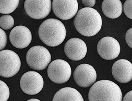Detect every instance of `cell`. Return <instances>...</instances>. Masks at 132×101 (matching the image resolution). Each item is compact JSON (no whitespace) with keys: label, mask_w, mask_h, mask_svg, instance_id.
<instances>
[{"label":"cell","mask_w":132,"mask_h":101,"mask_svg":"<svg viewBox=\"0 0 132 101\" xmlns=\"http://www.w3.org/2000/svg\"><path fill=\"white\" fill-rule=\"evenodd\" d=\"M97 52L101 58L106 60L116 58L120 54L121 47L115 39L106 36L101 39L97 46Z\"/></svg>","instance_id":"cell-11"},{"label":"cell","mask_w":132,"mask_h":101,"mask_svg":"<svg viewBox=\"0 0 132 101\" xmlns=\"http://www.w3.org/2000/svg\"><path fill=\"white\" fill-rule=\"evenodd\" d=\"M9 39L14 47L18 49H24L29 46L31 42V32L24 26H17L11 30Z\"/></svg>","instance_id":"cell-12"},{"label":"cell","mask_w":132,"mask_h":101,"mask_svg":"<svg viewBox=\"0 0 132 101\" xmlns=\"http://www.w3.org/2000/svg\"><path fill=\"white\" fill-rule=\"evenodd\" d=\"M51 61L50 52L48 49L42 46H34L29 49L27 53V63L33 70L45 69L49 65Z\"/></svg>","instance_id":"cell-5"},{"label":"cell","mask_w":132,"mask_h":101,"mask_svg":"<svg viewBox=\"0 0 132 101\" xmlns=\"http://www.w3.org/2000/svg\"><path fill=\"white\" fill-rule=\"evenodd\" d=\"M27 101H40V100H39L37 99H29Z\"/></svg>","instance_id":"cell-25"},{"label":"cell","mask_w":132,"mask_h":101,"mask_svg":"<svg viewBox=\"0 0 132 101\" xmlns=\"http://www.w3.org/2000/svg\"><path fill=\"white\" fill-rule=\"evenodd\" d=\"M125 41L128 46L132 48V28L129 29L125 35Z\"/></svg>","instance_id":"cell-22"},{"label":"cell","mask_w":132,"mask_h":101,"mask_svg":"<svg viewBox=\"0 0 132 101\" xmlns=\"http://www.w3.org/2000/svg\"><path fill=\"white\" fill-rule=\"evenodd\" d=\"M20 85L22 90L25 94L35 95L42 91L44 80L39 73L35 71H29L21 77Z\"/></svg>","instance_id":"cell-7"},{"label":"cell","mask_w":132,"mask_h":101,"mask_svg":"<svg viewBox=\"0 0 132 101\" xmlns=\"http://www.w3.org/2000/svg\"><path fill=\"white\" fill-rule=\"evenodd\" d=\"M123 10L125 15L127 17L132 19V1L126 0L124 3Z\"/></svg>","instance_id":"cell-20"},{"label":"cell","mask_w":132,"mask_h":101,"mask_svg":"<svg viewBox=\"0 0 132 101\" xmlns=\"http://www.w3.org/2000/svg\"><path fill=\"white\" fill-rule=\"evenodd\" d=\"M52 101H84L80 93L72 87H65L57 91Z\"/></svg>","instance_id":"cell-16"},{"label":"cell","mask_w":132,"mask_h":101,"mask_svg":"<svg viewBox=\"0 0 132 101\" xmlns=\"http://www.w3.org/2000/svg\"><path fill=\"white\" fill-rule=\"evenodd\" d=\"M102 21L101 14L92 8L85 7L79 10L74 20V25L81 35L91 37L100 31Z\"/></svg>","instance_id":"cell-1"},{"label":"cell","mask_w":132,"mask_h":101,"mask_svg":"<svg viewBox=\"0 0 132 101\" xmlns=\"http://www.w3.org/2000/svg\"><path fill=\"white\" fill-rule=\"evenodd\" d=\"M14 18L10 15H4L0 17V27L3 30L10 29L14 26Z\"/></svg>","instance_id":"cell-18"},{"label":"cell","mask_w":132,"mask_h":101,"mask_svg":"<svg viewBox=\"0 0 132 101\" xmlns=\"http://www.w3.org/2000/svg\"><path fill=\"white\" fill-rule=\"evenodd\" d=\"M52 8L56 16L63 20H68L76 15L78 4L77 0H53Z\"/></svg>","instance_id":"cell-9"},{"label":"cell","mask_w":132,"mask_h":101,"mask_svg":"<svg viewBox=\"0 0 132 101\" xmlns=\"http://www.w3.org/2000/svg\"><path fill=\"white\" fill-rule=\"evenodd\" d=\"M123 101H132V91H129L125 94Z\"/></svg>","instance_id":"cell-24"},{"label":"cell","mask_w":132,"mask_h":101,"mask_svg":"<svg viewBox=\"0 0 132 101\" xmlns=\"http://www.w3.org/2000/svg\"><path fill=\"white\" fill-rule=\"evenodd\" d=\"M82 2L84 6L87 8H92L96 4L95 0H83Z\"/></svg>","instance_id":"cell-23"},{"label":"cell","mask_w":132,"mask_h":101,"mask_svg":"<svg viewBox=\"0 0 132 101\" xmlns=\"http://www.w3.org/2000/svg\"><path fill=\"white\" fill-rule=\"evenodd\" d=\"M7 43V35L3 30L0 28V51L5 47Z\"/></svg>","instance_id":"cell-21"},{"label":"cell","mask_w":132,"mask_h":101,"mask_svg":"<svg viewBox=\"0 0 132 101\" xmlns=\"http://www.w3.org/2000/svg\"><path fill=\"white\" fill-rule=\"evenodd\" d=\"M21 60L18 54L10 50L0 52V76L10 78L18 73L21 67Z\"/></svg>","instance_id":"cell-4"},{"label":"cell","mask_w":132,"mask_h":101,"mask_svg":"<svg viewBox=\"0 0 132 101\" xmlns=\"http://www.w3.org/2000/svg\"><path fill=\"white\" fill-rule=\"evenodd\" d=\"M97 78L94 67L88 64H82L77 67L73 72V78L80 87L87 88L92 86Z\"/></svg>","instance_id":"cell-10"},{"label":"cell","mask_w":132,"mask_h":101,"mask_svg":"<svg viewBox=\"0 0 132 101\" xmlns=\"http://www.w3.org/2000/svg\"><path fill=\"white\" fill-rule=\"evenodd\" d=\"M112 74L119 82L125 84L132 79V64L126 59H120L115 62L111 69Z\"/></svg>","instance_id":"cell-14"},{"label":"cell","mask_w":132,"mask_h":101,"mask_svg":"<svg viewBox=\"0 0 132 101\" xmlns=\"http://www.w3.org/2000/svg\"><path fill=\"white\" fill-rule=\"evenodd\" d=\"M19 0H0V14H9L18 8Z\"/></svg>","instance_id":"cell-17"},{"label":"cell","mask_w":132,"mask_h":101,"mask_svg":"<svg viewBox=\"0 0 132 101\" xmlns=\"http://www.w3.org/2000/svg\"><path fill=\"white\" fill-rule=\"evenodd\" d=\"M39 38L45 44L55 47L62 43L66 37L65 26L59 20L51 18L44 21L38 29Z\"/></svg>","instance_id":"cell-2"},{"label":"cell","mask_w":132,"mask_h":101,"mask_svg":"<svg viewBox=\"0 0 132 101\" xmlns=\"http://www.w3.org/2000/svg\"><path fill=\"white\" fill-rule=\"evenodd\" d=\"M64 52L70 59L75 61H79L83 59L87 54V45L80 39H70L65 44Z\"/></svg>","instance_id":"cell-13"},{"label":"cell","mask_w":132,"mask_h":101,"mask_svg":"<svg viewBox=\"0 0 132 101\" xmlns=\"http://www.w3.org/2000/svg\"><path fill=\"white\" fill-rule=\"evenodd\" d=\"M10 96V91L7 84L0 80V101H7Z\"/></svg>","instance_id":"cell-19"},{"label":"cell","mask_w":132,"mask_h":101,"mask_svg":"<svg viewBox=\"0 0 132 101\" xmlns=\"http://www.w3.org/2000/svg\"><path fill=\"white\" fill-rule=\"evenodd\" d=\"M122 4L120 0H104L102 4V10L110 19L119 17L122 12Z\"/></svg>","instance_id":"cell-15"},{"label":"cell","mask_w":132,"mask_h":101,"mask_svg":"<svg viewBox=\"0 0 132 101\" xmlns=\"http://www.w3.org/2000/svg\"><path fill=\"white\" fill-rule=\"evenodd\" d=\"M89 101H122V91L117 84L108 80L95 83L88 93Z\"/></svg>","instance_id":"cell-3"},{"label":"cell","mask_w":132,"mask_h":101,"mask_svg":"<svg viewBox=\"0 0 132 101\" xmlns=\"http://www.w3.org/2000/svg\"><path fill=\"white\" fill-rule=\"evenodd\" d=\"M52 8L51 0H26L24 9L28 15L34 19L41 20L48 16Z\"/></svg>","instance_id":"cell-8"},{"label":"cell","mask_w":132,"mask_h":101,"mask_svg":"<svg viewBox=\"0 0 132 101\" xmlns=\"http://www.w3.org/2000/svg\"><path fill=\"white\" fill-rule=\"evenodd\" d=\"M48 75L53 83L62 84L69 80L72 69L69 64L62 59L54 60L50 64L47 70Z\"/></svg>","instance_id":"cell-6"}]
</instances>
